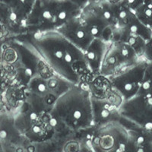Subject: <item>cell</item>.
I'll use <instances>...</instances> for the list:
<instances>
[{
	"label": "cell",
	"instance_id": "1",
	"mask_svg": "<svg viewBox=\"0 0 152 152\" xmlns=\"http://www.w3.org/2000/svg\"><path fill=\"white\" fill-rule=\"evenodd\" d=\"M19 36L35 49L55 74L73 85H88L95 75L88 69L83 51L57 31L25 33Z\"/></svg>",
	"mask_w": 152,
	"mask_h": 152
},
{
	"label": "cell",
	"instance_id": "2",
	"mask_svg": "<svg viewBox=\"0 0 152 152\" xmlns=\"http://www.w3.org/2000/svg\"><path fill=\"white\" fill-rule=\"evenodd\" d=\"M0 60L10 66L15 73V83L27 87L31 79L39 76L50 78L55 75L35 49L21 37L10 38L2 43Z\"/></svg>",
	"mask_w": 152,
	"mask_h": 152
},
{
	"label": "cell",
	"instance_id": "3",
	"mask_svg": "<svg viewBox=\"0 0 152 152\" xmlns=\"http://www.w3.org/2000/svg\"><path fill=\"white\" fill-rule=\"evenodd\" d=\"M71 132H80L93 127L91 94L82 85H74L57 99L50 112Z\"/></svg>",
	"mask_w": 152,
	"mask_h": 152
},
{
	"label": "cell",
	"instance_id": "4",
	"mask_svg": "<svg viewBox=\"0 0 152 152\" xmlns=\"http://www.w3.org/2000/svg\"><path fill=\"white\" fill-rule=\"evenodd\" d=\"M81 12V8L69 0H35L27 19L26 33L57 31Z\"/></svg>",
	"mask_w": 152,
	"mask_h": 152
},
{
	"label": "cell",
	"instance_id": "5",
	"mask_svg": "<svg viewBox=\"0 0 152 152\" xmlns=\"http://www.w3.org/2000/svg\"><path fill=\"white\" fill-rule=\"evenodd\" d=\"M15 123L26 140L32 143H40L54 138V131L50 124V114H43L23 102L14 111Z\"/></svg>",
	"mask_w": 152,
	"mask_h": 152
},
{
	"label": "cell",
	"instance_id": "6",
	"mask_svg": "<svg viewBox=\"0 0 152 152\" xmlns=\"http://www.w3.org/2000/svg\"><path fill=\"white\" fill-rule=\"evenodd\" d=\"M94 38L112 42L116 31V21L113 4L109 2L88 3L79 15Z\"/></svg>",
	"mask_w": 152,
	"mask_h": 152
},
{
	"label": "cell",
	"instance_id": "7",
	"mask_svg": "<svg viewBox=\"0 0 152 152\" xmlns=\"http://www.w3.org/2000/svg\"><path fill=\"white\" fill-rule=\"evenodd\" d=\"M87 142L94 152H126L129 130L120 122L91 127L85 130Z\"/></svg>",
	"mask_w": 152,
	"mask_h": 152
},
{
	"label": "cell",
	"instance_id": "8",
	"mask_svg": "<svg viewBox=\"0 0 152 152\" xmlns=\"http://www.w3.org/2000/svg\"><path fill=\"white\" fill-rule=\"evenodd\" d=\"M120 123L127 129H152V96L138 94L125 100L119 107Z\"/></svg>",
	"mask_w": 152,
	"mask_h": 152
},
{
	"label": "cell",
	"instance_id": "9",
	"mask_svg": "<svg viewBox=\"0 0 152 152\" xmlns=\"http://www.w3.org/2000/svg\"><path fill=\"white\" fill-rule=\"evenodd\" d=\"M135 50L127 43L120 40L110 42L101 65L100 75L111 77L140 61Z\"/></svg>",
	"mask_w": 152,
	"mask_h": 152
},
{
	"label": "cell",
	"instance_id": "10",
	"mask_svg": "<svg viewBox=\"0 0 152 152\" xmlns=\"http://www.w3.org/2000/svg\"><path fill=\"white\" fill-rule=\"evenodd\" d=\"M148 62L142 59L121 72L109 77L113 88L127 100L138 94L143 81Z\"/></svg>",
	"mask_w": 152,
	"mask_h": 152
},
{
	"label": "cell",
	"instance_id": "11",
	"mask_svg": "<svg viewBox=\"0 0 152 152\" xmlns=\"http://www.w3.org/2000/svg\"><path fill=\"white\" fill-rule=\"evenodd\" d=\"M57 31L84 53L95 39L79 16L71 19Z\"/></svg>",
	"mask_w": 152,
	"mask_h": 152
},
{
	"label": "cell",
	"instance_id": "12",
	"mask_svg": "<svg viewBox=\"0 0 152 152\" xmlns=\"http://www.w3.org/2000/svg\"><path fill=\"white\" fill-rule=\"evenodd\" d=\"M93 125L94 127L108 124L113 122H120L119 108L108 102L106 99L91 96Z\"/></svg>",
	"mask_w": 152,
	"mask_h": 152
},
{
	"label": "cell",
	"instance_id": "13",
	"mask_svg": "<svg viewBox=\"0 0 152 152\" xmlns=\"http://www.w3.org/2000/svg\"><path fill=\"white\" fill-rule=\"evenodd\" d=\"M0 141L15 148L23 146L26 142L16 128L13 113L5 108L0 110Z\"/></svg>",
	"mask_w": 152,
	"mask_h": 152
},
{
	"label": "cell",
	"instance_id": "14",
	"mask_svg": "<svg viewBox=\"0 0 152 152\" xmlns=\"http://www.w3.org/2000/svg\"><path fill=\"white\" fill-rule=\"evenodd\" d=\"M110 42L95 38L84 53L88 69L94 75L100 74L101 65Z\"/></svg>",
	"mask_w": 152,
	"mask_h": 152
},
{
	"label": "cell",
	"instance_id": "15",
	"mask_svg": "<svg viewBox=\"0 0 152 152\" xmlns=\"http://www.w3.org/2000/svg\"><path fill=\"white\" fill-rule=\"evenodd\" d=\"M129 134L126 152H152V132L143 129H128Z\"/></svg>",
	"mask_w": 152,
	"mask_h": 152
},
{
	"label": "cell",
	"instance_id": "16",
	"mask_svg": "<svg viewBox=\"0 0 152 152\" xmlns=\"http://www.w3.org/2000/svg\"><path fill=\"white\" fill-rule=\"evenodd\" d=\"M26 98V87L11 84L2 96L5 109L11 112L17 110Z\"/></svg>",
	"mask_w": 152,
	"mask_h": 152
},
{
	"label": "cell",
	"instance_id": "17",
	"mask_svg": "<svg viewBox=\"0 0 152 152\" xmlns=\"http://www.w3.org/2000/svg\"><path fill=\"white\" fill-rule=\"evenodd\" d=\"M47 82L50 93L56 96L57 98H59L69 89H71L74 85H75L56 74L47 78Z\"/></svg>",
	"mask_w": 152,
	"mask_h": 152
},
{
	"label": "cell",
	"instance_id": "18",
	"mask_svg": "<svg viewBox=\"0 0 152 152\" xmlns=\"http://www.w3.org/2000/svg\"><path fill=\"white\" fill-rule=\"evenodd\" d=\"M135 13L142 24L152 30V0H144Z\"/></svg>",
	"mask_w": 152,
	"mask_h": 152
},
{
	"label": "cell",
	"instance_id": "19",
	"mask_svg": "<svg viewBox=\"0 0 152 152\" xmlns=\"http://www.w3.org/2000/svg\"><path fill=\"white\" fill-rule=\"evenodd\" d=\"M26 89L28 91L40 96H48L52 94L49 90L47 79L39 76H37L30 81L27 85Z\"/></svg>",
	"mask_w": 152,
	"mask_h": 152
},
{
	"label": "cell",
	"instance_id": "20",
	"mask_svg": "<svg viewBox=\"0 0 152 152\" xmlns=\"http://www.w3.org/2000/svg\"><path fill=\"white\" fill-rule=\"evenodd\" d=\"M138 94H150L152 96V62H148L142 87Z\"/></svg>",
	"mask_w": 152,
	"mask_h": 152
},
{
	"label": "cell",
	"instance_id": "21",
	"mask_svg": "<svg viewBox=\"0 0 152 152\" xmlns=\"http://www.w3.org/2000/svg\"><path fill=\"white\" fill-rule=\"evenodd\" d=\"M142 59L148 62H152V34L145 43Z\"/></svg>",
	"mask_w": 152,
	"mask_h": 152
},
{
	"label": "cell",
	"instance_id": "22",
	"mask_svg": "<svg viewBox=\"0 0 152 152\" xmlns=\"http://www.w3.org/2000/svg\"><path fill=\"white\" fill-rule=\"evenodd\" d=\"M143 2L144 0H124L123 3L135 12V10L143 3Z\"/></svg>",
	"mask_w": 152,
	"mask_h": 152
},
{
	"label": "cell",
	"instance_id": "23",
	"mask_svg": "<svg viewBox=\"0 0 152 152\" xmlns=\"http://www.w3.org/2000/svg\"><path fill=\"white\" fill-rule=\"evenodd\" d=\"M0 152H18L15 147L0 141Z\"/></svg>",
	"mask_w": 152,
	"mask_h": 152
},
{
	"label": "cell",
	"instance_id": "24",
	"mask_svg": "<svg viewBox=\"0 0 152 152\" xmlns=\"http://www.w3.org/2000/svg\"><path fill=\"white\" fill-rule=\"evenodd\" d=\"M69 1H71L73 3L76 4L78 6L81 8V10L89 3V0H69Z\"/></svg>",
	"mask_w": 152,
	"mask_h": 152
},
{
	"label": "cell",
	"instance_id": "25",
	"mask_svg": "<svg viewBox=\"0 0 152 152\" xmlns=\"http://www.w3.org/2000/svg\"><path fill=\"white\" fill-rule=\"evenodd\" d=\"M107 2H109L111 4H119V3H122V2H124V0H107Z\"/></svg>",
	"mask_w": 152,
	"mask_h": 152
},
{
	"label": "cell",
	"instance_id": "26",
	"mask_svg": "<svg viewBox=\"0 0 152 152\" xmlns=\"http://www.w3.org/2000/svg\"><path fill=\"white\" fill-rule=\"evenodd\" d=\"M6 1H7V0H0V2H4V3H5V2H6Z\"/></svg>",
	"mask_w": 152,
	"mask_h": 152
}]
</instances>
